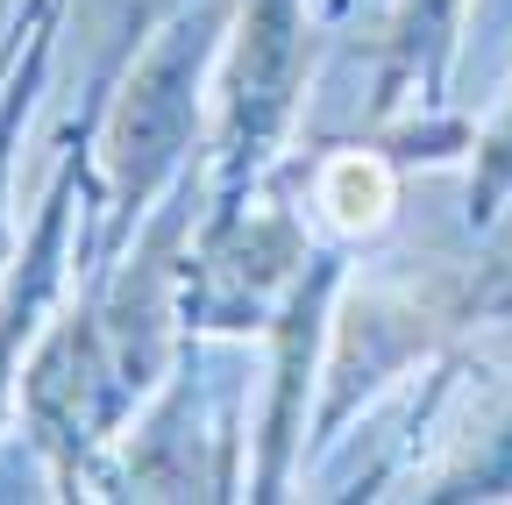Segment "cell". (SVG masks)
I'll return each instance as SVG.
<instances>
[{
    "instance_id": "cell-1",
    "label": "cell",
    "mask_w": 512,
    "mask_h": 505,
    "mask_svg": "<svg viewBox=\"0 0 512 505\" xmlns=\"http://www.w3.org/2000/svg\"><path fill=\"white\" fill-rule=\"evenodd\" d=\"M320 200H328V214L342 228H377L384 214H392V171H384L377 157H335Z\"/></svg>"
}]
</instances>
